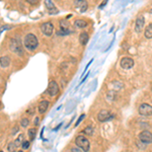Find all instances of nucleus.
<instances>
[{
    "label": "nucleus",
    "mask_w": 152,
    "mask_h": 152,
    "mask_svg": "<svg viewBox=\"0 0 152 152\" xmlns=\"http://www.w3.org/2000/svg\"><path fill=\"white\" fill-rule=\"evenodd\" d=\"M74 5L77 8H79V10L81 12H85L87 9V2L85 0H75L74 1Z\"/></svg>",
    "instance_id": "9b49d317"
},
{
    "label": "nucleus",
    "mask_w": 152,
    "mask_h": 152,
    "mask_svg": "<svg viewBox=\"0 0 152 152\" xmlns=\"http://www.w3.org/2000/svg\"><path fill=\"white\" fill-rule=\"evenodd\" d=\"M30 4H38L39 3V0H26Z\"/></svg>",
    "instance_id": "a878e982"
},
{
    "label": "nucleus",
    "mask_w": 152,
    "mask_h": 152,
    "mask_svg": "<svg viewBox=\"0 0 152 152\" xmlns=\"http://www.w3.org/2000/svg\"><path fill=\"white\" fill-rule=\"evenodd\" d=\"M151 13H152V10H151Z\"/></svg>",
    "instance_id": "473e14b6"
},
{
    "label": "nucleus",
    "mask_w": 152,
    "mask_h": 152,
    "mask_svg": "<svg viewBox=\"0 0 152 152\" xmlns=\"http://www.w3.org/2000/svg\"><path fill=\"white\" fill-rule=\"evenodd\" d=\"M28 124H30V121H28V119H26V118L22 119V120L20 121V126H21L22 128H26V127L28 126Z\"/></svg>",
    "instance_id": "aec40b11"
},
{
    "label": "nucleus",
    "mask_w": 152,
    "mask_h": 152,
    "mask_svg": "<svg viewBox=\"0 0 152 152\" xmlns=\"http://www.w3.org/2000/svg\"><path fill=\"white\" fill-rule=\"evenodd\" d=\"M144 23H145V19L142 15H139L136 19V26H135V30L137 32H140L141 30L144 28Z\"/></svg>",
    "instance_id": "9d476101"
},
{
    "label": "nucleus",
    "mask_w": 152,
    "mask_h": 152,
    "mask_svg": "<svg viewBox=\"0 0 152 152\" xmlns=\"http://www.w3.org/2000/svg\"></svg>",
    "instance_id": "72a5a7b5"
},
{
    "label": "nucleus",
    "mask_w": 152,
    "mask_h": 152,
    "mask_svg": "<svg viewBox=\"0 0 152 152\" xmlns=\"http://www.w3.org/2000/svg\"><path fill=\"white\" fill-rule=\"evenodd\" d=\"M49 106H50V102H49L48 100H42V102L39 104V106H38L39 113H40V114H44V113L48 110Z\"/></svg>",
    "instance_id": "f8f14e48"
},
{
    "label": "nucleus",
    "mask_w": 152,
    "mask_h": 152,
    "mask_svg": "<svg viewBox=\"0 0 152 152\" xmlns=\"http://www.w3.org/2000/svg\"><path fill=\"white\" fill-rule=\"evenodd\" d=\"M10 64V58L8 56H2L0 57V65H1V67H3V68H6V67H8Z\"/></svg>",
    "instance_id": "ddd939ff"
},
{
    "label": "nucleus",
    "mask_w": 152,
    "mask_h": 152,
    "mask_svg": "<svg viewBox=\"0 0 152 152\" xmlns=\"http://www.w3.org/2000/svg\"><path fill=\"white\" fill-rule=\"evenodd\" d=\"M75 144L77 145V147H79L80 149H82L84 152H87L90 148V143L89 140H88L86 137L84 136H78L77 138L75 139Z\"/></svg>",
    "instance_id": "7ed1b4c3"
},
{
    "label": "nucleus",
    "mask_w": 152,
    "mask_h": 152,
    "mask_svg": "<svg viewBox=\"0 0 152 152\" xmlns=\"http://www.w3.org/2000/svg\"><path fill=\"white\" fill-rule=\"evenodd\" d=\"M23 44H24V47H26L28 50L34 51L35 49L38 47L39 41L34 34H28L23 39Z\"/></svg>",
    "instance_id": "f257e3e1"
},
{
    "label": "nucleus",
    "mask_w": 152,
    "mask_h": 152,
    "mask_svg": "<svg viewBox=\"0 0 152 152\" xmlns=\"http://www.w3.org/2000/svg\"><path fill=\"white\" fill-rule=\"evenodd\" d=\"M84 117H85V115H81V116H80V118L78 119V120H77V122H76L75 127H76V126H78V125L80 124V122H81V121L83 120V119H84Z\"/></svg>",
    "instance_id": "393cba45"
},
{
    "label": "nucleus",
    "mask_w": 152,
    "mask_h": 152,
    "mask_svg": "<svg viewBox=\"0 0 152 152\" xmlns=\"http://www.w3.org/2000/svg\"><path fill=\"white\" fill-rule=\"evenodd\" d=\"M139 139L142 141L143 143H152V133L149 131H142V132L139 134Z\"/></svg>",
    "instance_id": "0eeeda50"
},
{
    "label": "nucleus",
    "mask_w": 152,
    "mask_h": 152,
    "mask_svg": "<svg viewBox=\"0 0 152 152\" xmlns=\"http://www.w3.org/2000/svg\"><path fill=\"white\" fill-rule=\"evenodd\" d=\"M8 151L9 152H15L16 150V144L14 142H11L8 144Z\"/></svg>",
    "instance_id": "6ab92c4d"
},
{
    "label": "nucleus",
    "mask_w": 152,
    "mask_h": 152,
    "mask_svg": "<svg viewBox=\"0 0 152 152\" xmlns=\"http://www.w3.org/2000/svg\"><path fill=\"white\" fill-rule=\"evenodd\" d=\"M45 4H46L47 9L49 10L50 13H55V12H57L56 11V7H55V4L53 3L51 0H47V1H45Z\"/></svg>",
    "instance_id": "4468645a"
},
{
    "label": "nucleus",
    "mask_w": 152,
    "mask_h": 152,
    "mask_svg": "<svg viewBox=\"0 0 152 152\" xmlns=\"http://www.w3.org/2000/svg\"><path fill=\"white\" fill-rule=\"evenodd\" d=\"M39 122H40V119H39L38 117H37V118L35 119V126H38V125H39Z\"/></svg>",
    "instance_id": "c85d7f7f"
},
{
    "label": "nucleus",
    "mask_w": 152,
    "mask_h": 152,
    "mask_svg": "<svg viewBox=\"0 0 152 152\" xmlns=\"http://www.w3.org/2000/svg\"><path fill=\"white\" fill-rule=\"evenodd\" d=\"M74 24H75V26H77V28H85V26H87V22H86L85 20H83V19H77V20H75Z\"/></svg>",
    "instance_id": "f3484780"
},
{
    "label": "nucleus",
    "mask_w": 152,
    "mask_h": 152,
    "mask_svg": "<svg viewBox=\"0 0 152 152\" xmlns=\"http://www.w3.org/2000/svg\"><path fill=\"white\" fill-rule=\"evenodd\" d=\"M9 48L10 50L13 53H16L19 56L23 55V48H22V43L20 41V39L18 38H13L10 40V44H9Z\"/></svg>",
    "instance_id": "f03ea898"
},
{
    "label": "nucleus",
    "mask_w": 152,
    "mask_h": 152,
    "mask_svg": "<svg viewBox=\"0 0 152 152\" xmlns=\"http://www.w3.org/2000/svg\"><path fill=\"white\" fill-rule=\"evenodd\" d=\"M28 137H30V140H34L35 138H36V135H37V130L36 129H30L28 130Z\"/></svg>",
    "instance_id": "a211bd4d"
},
{
    "label": "nucleus",
    "mask_w": 152,
    "mask_h": 152,
    "mask_svg": "<svg viewBox=\"0 0 152 152\" xmlns=\"http://www.w3.org/2000/svg\"><path fill=\"white\" fill-rule=\"evenodd\" d=\"M134 66V61L130 57H124L121 60V67L123 69H131Z\"/></svg>",
    "instance_id": "1a4fd4ad"
},
{
    "label": "nucleus",
    "mask_w": 152,
    "mask_h": 152,
    "mask_svg": "<svg viewBox=\"0 0 152 152\" xmlns=\"http://www.w3.org/2000/svg\"><path fill=\"white\" fill-rule=\"evenodd\" d=\"M8 28V26H0V34H1L3 30H7Z\"/></svg>",
    "instance_id": "cd10ccee"
},
{
    "label": "nucleus",
    "mask_w": 152,
    "mask_h": 152,
    "mask_svg": "<svg viewBox=\"0 0 152 152\" xmlns=\"http://www.w3.org/2000/svg\"><path fill=\"white\" fill-rule=\"evenodd\" d=\"M69 32H70L69 30H58L57 34H58L59 36H65V35H68Z\"/></svg>",
    "instance_id": "4be33fe9"
},
{
    "label": "nucleus",
    "mask_w": 152,
    "mask_h": 152,
    "mask_svg": "<svg viewBox=\"0 0 152 152\" xmlns=\"http://www.w3.org/2000/svg\"><path fill=\"white\" fill-rule=\"evenodd\" d=\"M83 132L85 133L86 135H88V136H91V135L93 134V129H92L91 127H87V128L84 129Z\"/></svg>",
    "instance_id": "412c9836"
},
{
    "label": "nucleus",
    "mask_w": 152,
    "mask_h": 152,
    "mask_svg": "<svg viewBox=\"0 0 152 152\" xmlns=\"http://www.w3.org/2000/svg\"><path fill=\"white\" fill-rule=\"evenodd\" d=\"M71 152H80L79 150H77V149H76V148H74V149H72V151H71Z\"/></svg>",
    "instance_id": "c756f323"
},
{
    "label": "nucleus",
    "mask_w": 152,
    "mask_h": 152,
    "mask_svg": "<svg viewBox=\"0 0 152 152\" xmlns=\"http://www.w3.org/2000/svg\"><path fill=\"white\" fill-rule=\"evenodd\" d=\"M59 92V86H58V83L54 80L50 81L49 83V86H48V93L50 94L51 96H55L57 95Z\"/></svg>",
    "instance_id": "423d86ee"
},
{
    "label": "nucleus",
    "mask_w": 152,
    "mask_h": 152,
    "mask_svg": "<svg viewBox=\"0 0 152 152\" xmlns=\"http://www.w3.org/2000/svg\"><path fill=\"white\" fill-rule=\"evenodd\" d=\"M21 147L22 149H28V147H30V142H28V141H23V142L21 143Z\"/></svg>",
    "instance_id": "5701e85b"
},
{
    "label": "nucleus",
    "mask_w": 152,
    "mask_h": 152,
    "mask_svg": "<svg viewBox=\"0 0 152 152\" xmlns=\"http://www.w3.org/2000/svg\"><path fill=\"white\" fill-rule=\"evenodd\" d=\"M88 35H87V32H81L80 34V36H79V42H80V44L82 45V46H85L86 44H87V42H88Z\"/></svg>",
    "instance_id": "2eb2a0df"
},
{
    "label": "nucleus",
    "mask_w": 152,
    "mask_h": 152,
    "mask_svg": "<svg viewBox=\"0 0 152 152\" xmlns=\"http://www.w3.org/2000/svg\"><path fill=\"white\" fill-rule=\"evenodd\" d=\"M41 30H42L43 34L47 37H50L53 34V30H54V26L51 22H44V23L41 26Z\"/></svg>",
    "instance_id": "20e7f679"
},
{
    "label": "nucleus",
    "mask_w": 152,
    "mask_h": 152,
    "mask_svg": "<svg viewBox=\"0 0 152 152\" xmlns=\"http://www.w3.org/2000/svg\"><path fill=\"white\" fill-rule=\"evenodd\" d=\"M106 2H104V3H102V4H100V6H99V7L102 8V6H104V5H106Z\"/></svg>",
    "instance_id": "7c9ffc66"
},
{
    "label": "nucleus",
    "mask_w": 152,
    "mask_h": 152,
    "mask_svg": "<svg viewBox=\"0 0 152 152\" xmlns=\"http://www.w3.org/2000/svg\"><path fill=\"white\" fill-rule=\"evenodd\" d=\"M113 118V116H112V114H111L108 111H106V110H102V111H99V113L97 114V119H98V121H100V122H106V121H108V120H111V119Z\"/></svg>",
    "instance_id": "6e6552de"
},
{
    "label": "nucleus",
    "mask_w": 152,
    "mask_h": 152,
    "mask_svg": "<svg viewBox=\"0 0 152 152\" xmlns=\"http://www.w3.org/2000/svg\"><path fill=\"white\" fill-rule=\"evenodd\" d=\"M17 131H18V127H17V126H15L13 129H12V135L16 134V133H17Z\"/></svg>",
    "instance_id": "bb28decb"
},
{
    "label": "nucleus",
    "mask_w": 152,
    "mask_h": 152,
    "mask_svg": "<svg viewBox=\"0 0 152 152\" xmlns=\"http://www.w3.org/2000/svg\"><path fill=\"white\" fill-rule=\"evenodd\" d=\"M22 139H23V135H22V134H20L19 136H18L17 140H16L15 142H14V143H15V144H16V146L20 144V142H21V140H22Z\"/></svg>",
    "instance_id": "b1692460"
},
{
    "label": "nucleus",
    "mask_w": 152,
    "mask_h": 152,
    "mask_svg": "<svg viewBox=\"0 0 152 152\" xmlns=\"http://www.w3.org/2000/svg\"><path fill=\"white\" fill-rule=\"evenodd\" d=\"M18 152H23V151H22V150H19V151H18Z\"/></svg>",
    "instance_id": "2f4dec72"
},
{
    "label": "nucleus",
    "mask_w": 152,
    "mask_h": 152,
    "mask_svg": "<svg viewBox=\"0 0 152 152\" xmlns=\"http://www.w3.org/2000/svg\"><path fill=\"white\" fill-rule=\"evenodd\" d=\"M144 35H145V37H146L147 39H152V23H150L149 26H146Z\"/></svg>",
    "instance_id": "dca6fc26"
},
{
    "label": "nucleus",
    "mask_w": 152,
    "mask_h": 152,
    "mask_svg": "<svg viewBox=\"0 0 152 152\" xmlns=\"http://www.w3.org/2000/svg\"><path fill=\"white\" fill-rule=\"evenodd\" d=\"M139 114L141 116H150L152 115V106L148 104H142L139 106Z\"/></svg>",
    "instance_id": "39448f33"
}]
</instances>
